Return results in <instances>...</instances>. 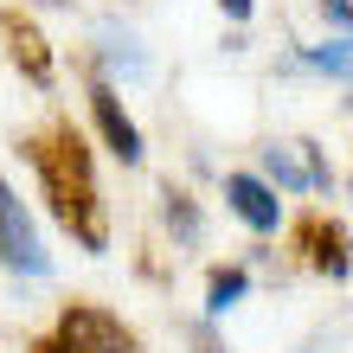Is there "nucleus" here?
Masks as SVG:
<instances>
[{"mask_svg": "<svg viewBox=\"0 0 353 353\" xmlns=\"http://www.w3.org/2000/svg\"><path fill=\"white\" fill-rule=\"evenodd\" d=\"M26 161H32V174H39V193H46L52 219L77 238V251L103 257V251H110V219H103V193H97V168H90V141L77 135L71 122H58V129H46V135L26 141Z\"/></svg>", "mask_w": 353, "mask_h": 353, "instance_id": "obj_1", "label": "nucleus"}, {"mask_svg": "<svg viewBox=\"0 0 353 353\" xmlns=\"http://www.w3.org/2000/svg\"><path fill=\"white\" fill-rule=\"evenodd\" d=\"M0 263H7L13 276H26V283L52 276V251H46V238H39L32 205L13 193V180H0Z\"/></svg>", "mask_w": 353, "mask_h": 353, "instance_id": "obj_2", "label": "nucleus"}, {"mask_svg": "<svg viewBox=\"0 0 353 353\" xmlns=\"http://www.w3.org/2000/svg\"><path fill=\"white\" fill-rule=\"evenodd\" d=\"M263 161V186L270 193H334V168L321 161L315 141H270V148H257Z\"/></svg>", "mask_w": 353, "mask_h": 353, "instance_id": "obj_3", "label": "nucleus"}, {"mask_svg": "<svg viewBox=\"0 0 353 353\" xmlns=\"http://www.w3.org/2000/svg\"><path fill=\"white\" fill-rule=\"evenodd\" d=\"M52 341L65 347V353H129V327H122L110 308H90V302H71L65 315H58L52 327Z\"/></svg>", "mask_w": 353, "mask_h": 353, "instance_id": "obj_4", "label": "nucleus"}, {"mask_svg": "<svg viewBox=\"0 0 353 353\" xmlns=\"http://www.w3.org/2000/svg\"><path fill=\"white\" fill-rule=\"evenodd\" d=\"M90 116H97V129H103V148H110L122 168H141V129H135V116L122 110V90L116 84H103V77H90Z\"/></svg>", "mask_w": 353, "mask_h": 353, "instance_id": "obj_5", "label": "nucleus"}, {"mask_svg": "<svg viewBox=\"0 0 353 353\" xmlns=\"http://www.w3.org/2000/svg\"><path fill=\"white\" fill-rule=\"evenodd\" d=\"M225 205H232L257 238H276V232H283V199L270 193L257 174H225Z\"/></svg>", "mask_w": 353, "mask_h": 353, "instance_id": "obj_6", "label": "nucleus"}, {"mask_svg": "<svg viewBox=\"0 0 353 353\" xmlns=\"http://www.w3.org/2000/svg\"><path fill=\"white\" fill-rule=\"evenodd\" d=\"M97 65L110 71L103 84H116V77H148V52H141V39L129 26L103 19V26H97Z\"/></svg>", "mask_w": 353, "mask_h": 353, "instance_id": "obj_7", "label": "nucleus"}, {"mask_svg": "<svg viewBox=\"0 0 353 353\" xmlns=\"http://www.w3.org/2000/svg\"><path fill=\"white\" fill-rule=\"evenodd\" d=\"M0 32H7V52H13V65L26 71V84H52V52H46V39H39V26H26L19 13H0Z\"/></svg>", "mask_w": 353, "mask_h": 353, "instance_id": "obj_8", "label": "nucleus"}, {"mask_svg": "<svg viewBox=\"0 0 353 353\" xmlns=\"http://www.w3.org/2000/svg\"><path fill=\"white\" fill-rule=\"evenodd\" d=\"M289 71H315V77H327L334 90H347L353 52H347V39H321V46H308V52H296V58H289Z\"/></svg>", "mask_w": 353, "mask_h": 353, "instance_id": "obj_9", "label": "nucleus"}, {"mask_svg": "<svg viewBox=\"0 0 353 353\" xmlns=\"http://www.w3.org/2000/svg\"><path fill=\"white\" fill-rule=\"evenodd\" d=\"M251 296V270L244 263H225V270H212L205 276V321H219V315H232V308Z\"/></svg>", "mask_w": 353, "mask_h": 353, "instance_id": "obj_10", "label": "nucleus"}, {"mask_svg": "<svg viewBox=\"0 0 353 353\" xmlns=\"http://www.w3.org/2000/svg\"><path fill=\"white\" fill-rule=\"evenodd\" d=\"M308 251H315V257H308L315 270H327L334 283H347V225H341V219L315 225V232H308Z\"/></svg>", "mask_w": 353, "mask_h": 353, "instance_id": "obj_11", "label": "nucleus"}, {"mask_svg": "<svg viewBox=\"0 0 353 353\" xmlns=\"http://www.w3.org/2000/svg\"><path fill=\"white\" fill-rule=\"evenodd\" d=\"M168 225H174V238L180 244H199V205H193V193H180V186H168Z\"/></svg>", "mask_w": 353, "mask_h": 353, "instance_id": "obj_12", "label": "nucleus"}, {"mask_svg": "<svg viewBox=\"0 0 353 353\" xmlns=\"http://www.w3.org/2000/svg\"><path fill=\"white\" fill-rule=\"evenodd\" d=\"M321 13H327V26H334V39H347V0H321Z\"/></svg>", "mask_w": 353, "mask_h": 353, "instance_id": "obj_13", "label": "nucleus"}, {"mask_svg": "<svg viewBox=\"0 0 353 353\" xmlns=\"http://www.w3.org/2000/svg\"><path fill=\"white\" fill-rule=\"evenodd\" d=\"M251 7H257V0H219V13L232 19V26H244V19H251Z\"/></svg>", "mask_w": 353, "mask_h": 353, "instance_id": "obj_14", "label": "nucleus"}, {"mask_svg": "<svg viewBox=\"0 0 353 353\" xmlns=\"http://www.w3.org/2000/svg\"><path fill=\"white\" fill-rule=\"evenodd\" d=\"M39 7H65V0H39Z\"/></svg>", "mask_w": 353, "mask_h": 353, "instance_id": "obj_15", "label": "nucleus"}]
</instances>
